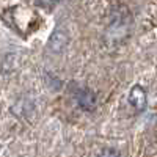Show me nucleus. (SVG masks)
I'll return each mask as SVG.
<instances>
[{
  "instance_id": "obj_4",
  "label": "nucleus",
  "mask_w": 157,
  "mask_h": 157,
  "mask_svg": "<svg viewBox=\"0 0 157 157\" xmlns=\"http://www.w3.org/2000/svg\"><path fill=\"white\" fill-rule=\"evenodd\" d=\"M58 2H60V0H36V5L44 6V8H50V6H54Z\"/></svg>"
},
{
  "instance_id": "obj_2",
  "label": "nucleus",
  "mask_w": 157,
  "mask_h": 157,
  "mask_svg": "<svg viewBox=\"0 0 157 157\" xmlns=\"http://www.w3.org/2000/svg\"><path fill=\"white\" fill-rule=\"evenodd\" d=\"M127 101L130 104L135 112H143L146 109V104H148V98H146V90L140 86V85H134L129 91V96Z\"/></svg>"
},
{
  "instance_id": "obj_5",
  "label": "nucleus",
  "mask_w": 157,
  "mask_h": 157,
  "mask_svg": "<svg viewBox=\"0 0 157 157\" xmlns=\"http://www.w3.org/2000/svg\"><path fill=\"white\" fill-rule=\"evenodd\" d=\"M99 157H118V154L115 151H112V149H107V151H104Z\"/></svg>"
},
{
  "instance_id": "obj_1",
  "label": "nucleus",
  "mask_w": 157,
  "mask_h": 157,
  "mask_svg": "<svg viewBox=\"0 0 157 157\" xmlns=\"http://www.w3.org/2000/svg\"><path fill=\"white\" fill-rule=\"evenodd\" d=\"M69 43V36H68V32L58 27L55 29V32L50 35L49 38V43H47V49L52 52V54H61V52L66 49Z\"/></svg>"
},
{
  "instance_id": "obj_3",
  "label": "nucleus",
  "mask_w": 157,
  "mask_h": 157,
  "mask_svg": "<svg viewBox=\"0 0 157 157\" xmlns=\"http://www.w3.org/2000/svg\"><path fill=\"white\" fill-rule=\"evenodd\" d=\"M74 99L77 105L86 112H91L96 107V94L88 88H77L74 93Z\"/></svg>"
}]
</instances>
